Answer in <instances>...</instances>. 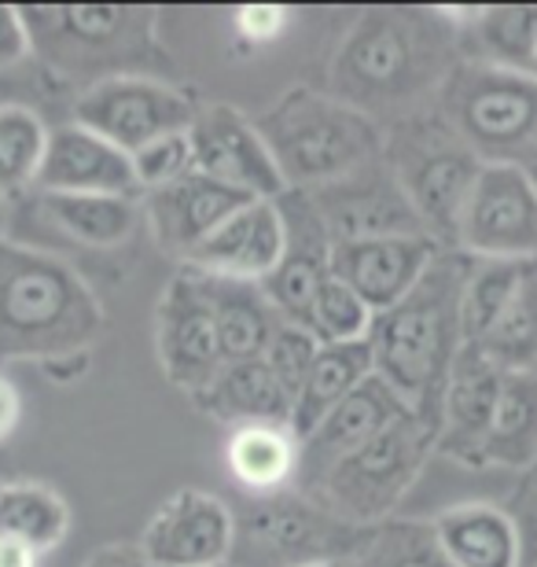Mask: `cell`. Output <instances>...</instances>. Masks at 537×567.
Segmentation results:
<instances>
[{"mask_svg":"<svg viewBox=\"0 0 537 567\" xmlns=\"http://www.w3.org/2000/svg\"><path fill=\"white\" fill-rule=\"evenodd\" d=\"M347 567H450L434 546L431 524L420 519H386L372 542Z\"/></svg>","mask_w":537,"mask_h":567,"instance_id":"35","label":"cell"},{"mask_svg":"<svg viewBox=\"0 0 537 567\" xmlns=\"http://www.w3.org/2000/svg\"><path fill=\"white\" fill-rule=\"evenodd\" d=\"M82 567H152V560L144 557L141 546H104L85 557Z\"/></svg>","mask_w":537,"mask_h":567,"instance_id":"41","label":"cell"},{"mask_svg":"<svg viewBox=\"0 0 537 567\" xmlns=\"http://www.w3.org/2000/svg\"><path fill=\"white\" fill-rule=\"evenodd\" d=\"M537 262H500V258H475L472 274L464 280L461 295V328L464 343H478L489 328L497 324V317L508 310V302L516 299L519 284Z\"/></svg>","mask_w":537,"mask_h":567,"instance_id":"33","label":"cell"},{"mask_svg":"<svg viewBox=\"0 0 537 567\" xmlns=\"http://www.w3.org/2000/svg\"><path fill=\"white\" fill-rule=\"evenodd\" d=\"M192 405L225 427L247 424H283L291 427L295 402L272 380L266 361H225L214 372V380L199 394H192Z\"/></svg>","mask_w":537,"mask_h":567,"instance_id":"25","label":"cell"},{"mask_svg":"<svg viewBox=\"0 0 537 567\" xmlns=\"http://www.w3.org/2000/svg\"><path fill=\"white\" fill-rule=\"evenodd\" d=\"M523 169H527V174L534 177V185H537V155H534V158H530V163H527V166H523Z\"/></svg>","mask_w":537,"mask_h":567,"instance_id":"45","label":"cell"},{"mask_svg":"<svg viewBox=\"0 0 537 567\" xmlns=\"http://www.w3.org/2000/svg\"><path fill=\"white\" fill-rule=\"evenodd\" d=\"M442 251L431 236H375V240L331 244V277L358 291L375 313L391 310L416 288L434 255Z\"/></svg>","mask_w":537,"mask_h":567,"instance_id":"18","label":"cell"},{"mask_svg":"<svg viewBox=\"0 0 537 567\" xmlns=\"http://www.w3.org/2000/svg\"><path fill=\"white\" fill-rule=\"evenodd\" d=\"M196 174L217 181V185L244 192L250 199H280L283 185L277 163L269 155V144L261 141L255 118L228 104L203 107L188 130Z\"/></svg>","mask_w":537,"mask_h":567,"instance_id":"14","label":"cell"},{"mask_svg":"<svg viewBox=\"0 0 537 567\" xmlns=\"http://www.w3.org/2000/svg\"><path fill=\"white\" fill-rule=\"evenodd\" d=\"M133 163V177H136V188L144 192H155V188H166L174 181L196 174V155H192V137L188 130L185 133H169V137H158L152 144H144L141 152L130 155Z\"/></svg>","mask_w":537,"mask_h":567,"instance_id":"38","label":"cell"},{"mask_svg":"<svg viewBox=\"0 0 537 567\" xmlns=\"http://www.w3.org/2000/svg\"><path fill=\"white\" fill-rule=\"evenodd\" d=\"M372 377V354L369 343H324L317 354L306 388L295 399L291 431L295 439H306L310 431L335 410L342 399H350L364 380Z\"/></svg>","mask_w":537,"mask_h":567,"instance_id":"29","label":"cell"},{"mask_svg":"<svg viewBox=\"0 0 537 567\" xmlns=\"http://www.w3.org/2000/svg\"><path fill=\"white\" fill-rule=\"evenodd\" d=\"M456 251L537 262V185L523 166L486 163L456 225Z\"/></svg>","mask_w":537,"mask_h":567,"instance_id":"11","label":"cell"},{"mask_svg":"<svg viewBox=\"0 0 537 567\" xmlns=\"http://www.w3.org/2000/svg\"><path fill=\"white\" fill-rule=\"evenodd\" d=\"M472 255L442 247L427 274L391 310L375 313L369 332L372 377H380L416 416L438 427V405L456 354L464 350L461 295Z\"/></svg>","mask_w":537,"mask_h":567,"instance_id":"2","label":"cell"},{"mask_svg":"<svg viewBox=\"0 0 537 567\" xmlns=\"http://www.w3.org/2000/svg\"><path fill=\"white\" fill-rule=\"evenodd\" d=\"M199 284L210 302L217 339H221V358L225 361H255L266 354L269 339L283 317L272 310V302H269V295L261 291V284L203 277V274H199Z\"/></svg>","mask_w":537,"mask_h":567,"instance_id":"26","label":"cell"},{"mask_svg":"<svg viewBox=\"0 0 537 567\" xmlns=\"http://www.w3.org/2000/svg\"><path fill=\"white\" fill-rule=\"evenodd\" d=\"M500 380H505V372H500L478 347L464 343L442 391L434 450L445 453L450 461L483 468V446H486L489 424H494Z\"/></svg>","mask_w":537,"mask_h":567,"instance_id":"19","label":"cell"},{"mask_svg":"<svg viewBox=\"0 0 537 567\" xmlns=\"http://www.w3.org/2000/svg\"><path fill=\"white\" fill-rule=\"evenodd\" d=\"M104 332V306L71 262L0 240V365L85 354Z\"/></svg>","mask_w":537,"mask_h":567,"instance_id":"3","label":"cell"},{"mask_svg":"<svg viewBox=\"0 0 537 567\" xmlns=\"http://www.w3.org/2000/svg\"><path fill=\"white\" fill-rule=\"evenodd\" d=\"M244 203H250V196H244V192L217 185V181L203 174H188L166 188L144 192L141 210H144L147 229L155 236V244L185 262L217 225H221L228 214H236Z\"/></svg>","mask_w":537,"mask_h":567,"instance_id":"22","label":"cell"},{"mask_svg":"<svg viewBox=\"0 0 537 567\" xmlns=\"http://www.w3.org/2000/svg\"><path fill=\"white\" fill-rule=\"evenodd\" d=\"M49 133L52 126L30 104H19V100L0 104V203L38 188Z\"/></svg>","mask_w":537,"mask_h":567,"instance_id":"32","label":"cell"},{"mask_svg":"<svg viewBox=\"0 0 537 567\" xmlns=\"http://www.w3.org/2000/svg\"><path fill=\"white\" fill-rule=\"evenodd\" d=\"M225 464L236 486L250 497L291 491L299 480V439L283 424L233 427L225 442Z\"/></svg>","mask_w":537,"mask_h":567,"instance_id":"27","label":"cell"},{"mask_svg":"<svg viewBox=\"0 0 537 567\" xmlns=\"http://www.w3.org/2000/svg\"><path fill=\"white\" fill-rule=\"evenodd\" d=\"M537 461V372H505L483 446V468L523 472Z\"/></svg>","mask_w":537,"mask_h":567,"instance_id":"30","label":"cell"},{"mask_svg":"<svg viewBox=\"0 0 537 567\" xmlns=\"http://www.w3.org/2000/svg\"><path fill=\"white\" fill-rule=\"evenodd\" d=\"M434 546L450 567H519V519L494 502L453 505L431 519Z\"/></svg>","mask_w":537,"mask_h":567,"instance_id":"23","label":"cell"},{"mask_svg":"<svg viewBox=\"0 0 537 567\" xmlns=\"http://www.w3.org/2000/svg\"><path fill=\"white\" fill-rule=\"evenodd\" d=\"M152 567H228L236 553V513L207 491H177L141 530Z\"/></svg>","mask_w":537,"mask_h":567,"instance_id":"13","label":"cell"},{"mask_svg":"<svg viewBox=\"0 0 537 567\" xmlns=\"http://www.w3.org/2000/svg\"><path fill=\"white\" fill-rule=\"evenodd\" d=\"M321 214L331 244L375 240V236H427L416 207L409 203L402 181L386 158L361 166L358 174L306 192Z\"/></svg>","mask_w":537,"mask_h":567,"instance_id":"12","label":"cell"},{"mask_svg":"<svg viewBox=\"0 0 537 567\" xmlns=\"http://www.w3.org/2000/svg\"><path fill=\"white\" fill-rule=\"evenodd\" d=\"M372 535L375 530L347 524L299 491L250 497V505L236 516L233 567L350 564Z\"/></svg>","mask_w":537,"mask_h":567,"instance_id":"8","label":"cell"},{"mask_svg":"<svg viewBox=\"0 0 537 567\" xmlns=\"http://www.w3.org/2000/svg\"><path fill=\"white\" fill-rule=\"evenodd\" d=\"M375 310L361 299L358 291H350L347 284L328 277V284L317 295L306 328L321 339V343H364L372 332Z\"/></svg>","mask_w":537,"mask_h":567,"instance_id":"36","label":"cell"},{"mask_svg":"<svg viewBox=\"0 0 537 567\" xmlns=\"http://www.w3.org/2000/svg\"><path fill=\"white\" fill-rule=\"evenodd\" d=\"M461 66L445 8H364L328 63V93L386 130L438 104Z\"/></svg>","mask_w":537,"mask_h":567,"instance_id":"1","label":"cell"},{"mask_svg":"<svg viewBox=\"0 0 537 567\" xmlns=\"http://www.w3.org/2000/svg\"><path fill=\"white\" fill-rule=\"evenodd\" d=\"M71 530V505L49 483H0V538L30 549L33 557L60 549Z\"/></svg>","mask_w":537,"mask_h":567,"instance_id":"28","label":"cell"},{"mask_svg":"<svg viewBox=\"0 0 537 567\" xmlns=\"http://www.w3.org/2000/svg\"><path fill=\"white\" fill-rule=\"evenodd\" d=\"M155 347L166 380L177 391H185L188 399L207 388L214 372L225 365L210 302L203 295L199 274H192V269L169 280L163 299H158Z\"/></svg>","mask_w":537,"mask_h":567,"instance_id":"15","label":"cell"},{"mask_svg":"<svg viewBox=\"0 0 537 567\" xmlns=\"http://www.w3.org/2000/svg\"><path fill=\"white\" fill-rule=\"evenodd\" d=\"M0 240H8V203H0Z\"/></svg>","mask_w":537,"mask_h":567,"instance_id":"44","label":"cell"},{"mask_svg":"<svg viewBox=\"0 0 537 567\" xmlns=\"http://www.w3.org/2000/svg\"><path fill=\"white\" fill-rule=\"evenodd\" d=\"M30 55H33V44H30V27H27L22 8L0 4V74L19 71Z\"/></svg>","mask_w":537,"mask_h":567,"instance_id":"39","label":"cell"},{"mask_svg":"<svg viewBox=\"0 0 537 567\" xmlns=\"http://www.w3.org/2000/svg\"><path fill=\"white\" fill-rule=\"evenodd\" d=\"M434 107L483 163L527 166L537 155V82L530 74L461 60Z\"/></svg>","mask_w":537,"mask_h":567,"instance_id":"9","label":"cell"},{"mask_svg":"<svg viewBox=\"0 0 537 567\" xmlns=\"http://www.w3.org/2000/svg\"><path fill=\"white\" fill-rule=\"evenodd\" d=\"M277 207L283 218V255L277 269L261 280V291L283 321L306 324L317 295L331 277V236L306 192L288 188Z\"/></svg>","mask_w":537,"mask_h":567,"instance_id":"16","label":"cell"},{"mask_svg":"<svg viewBox=\"0 0 537 567\" xmlns=\"http://www.w3.org/2000/svg\"><path fill=\"white\" fill-rule=\"evenodd\" d=\"M434 435H438V427L405 410L369 446L342 457L306 497L321 502L328 513H335L353 527H383L416 486L420 472L434 453Z\"/></svg>","mask_w":537,"mask_h":567,"instance_id":"7","label":"cell"},{"mask_svg":"<svg viewBox=\"0 0 537 567\" xmlns=\"http://www.w3.org/2000/svg\"><path fill=\"white\" fill-rule=\"evenodd\" d=\"M530 78H534V82H537V55H534V66H530Z\"/></svg>","mask_w":537,"mask_h":567,"instance_id":"46","label":"cell"},{"mask_svg":"<svg viewBox=\"0 0 537 567\" xmlns=\"http://www.w3.org/2000/svg\"><path fill=\"white\" fill-rule=\"evenodd\" d=\"M283 255V218L277 199H250L192 251L185 269L203 277L261 284Z\"/></svg>","mask_w":537,"mask_h":567,"instance_id":"20","label":"cell"},{"mask_svg":"<svg viewBox=\"0 0 537 567\" xmlns=\"http://www.w3.org/2000/svg\"><path fill=\"white\" fill-rule=\"evenodd\" d=\"M321 339H317L306 324H291V321H280L277 332H272L266 354V369L272 372V380L280 383L283 394L295 402L299 399V391L306 388V377H310L317 354H321Z\"/></svg>","mask_w":537,"mask_h":567,"instance_id":"37","label":"cell"},{"mask_svg":"<svg viewBox=\"0 0 537 567\" xmlns=\"http://www.w3.org/2000/svg\"><path fill=\"white\" fill-rule=\"evenodd\" d=\"M409 405L386 388L380 377H369L350 399H342L310 435L299 439V494H313V486L335 468L342 457L358 453L361 446L391 427Z\"/></svg>","mask_w":537,"mask_h":567,"instance_id":"17","label":"cell"},{"mask_svg":"<svg viewBox=\"0 0 537 567\" xmlns=\"http://www.w3.org/2000/svg\"><path fill=\"white\" fill-rule=\"evenodd\" d=\"M255 126L269 144L283 185L295 192H313L358 174L361 166L380 163L386 152V130L380 122L342 104L328 89H288L277 104L255 115Z\"/></svg>","mask_w":537,"mask_h":567,"instance_id":"4","label":"cell"},{"mask_svg":"<svg viewBox=\"0 0 537 567\" xmlns=\"http://www.w3.org/2000/svg\"><path fill=\"white\" fill-rule=\"evenodd\" d=\"M236 27L247 41H272L288 27V11L283 8H244L236 16Z\"/></svg>","mask_w":537,"mask_h":567,"instance_id":"40","label":"cell"},{"mask_svg":"<svg viewBox=\"0 0 537 567\" xmlns=\"http://www.w3.org/2000/svg\"><path fill=\"white\" fill-rule=\"evenodd\" d=\"M519 535H523V557H519V567H537V527H534V535H527V530L519 527Z\"/></svg>","mask_w":537,"mask_h":567,"instance_id":"43","label":"cell"},{"mask_svg":"<svg viewBox=\"0 0 537 567\" xmlns=\"http://www.w3.org/2000/svg\"><path fill=\"white\" fill-rule=\"evenodd\" d=\"M199 107L188 93L147 74H118L107 82L85 85L71 107V122L118 152L133 155L169 133H185L196 122Z\"/></svg>","mask_w":537,"mask_h":567,"instance_id":"10","label":"cell"},{"mask_svg":"<svg viewBox=\"0 0 537 567\" xmlns=\"http://www.w3.org/2000/svg\"><path fill=\"white\" fill-rule=\"evenodd\" d=\"M483 354L500 372H534L537 369V266L519 284L516 299L497 317V324L478 339Z\"/></svg>","mask_w":537,"mask_h":567,"instance_id":"34","label":"cell"},{"mask_svg":"<svg viewBox=\"0 0 537 567\" xmlns=\"http://www.w3.org/2000/svg\"><path fill=\"white\" fill-rule=\"evenodd\" d=\"M33 55L66 78H93L89 85L130 74L125 66L152 55L155 11L122 4L22 8Z\"/></svg>","mask_w":537,"mask_h":567,"instance_id":"6","label":"cell"},{"mask_svg":"<svg viewBox=\"0 0 537 567\" xmlns=\"http://www.w3.org/2000/svg\"><path fill=\"white\" fill-rule=\"evenodd\" d=\"M383 158L402 181L431 240L456 247V225H461L478 169L486 166L483 158L461 141V133L442 118L438 107L391 122Z\"/></svg>","mask_w":537,"mask_h":567,"instance_id":"5","label":"cell"},{"mask_svg":"<svg viewBox=\"0 0 537 567\" xmlns=\"http://www.w3.org/2000/svg\"><path fill=\"white\" fill-rule=\"evenodd\" d=\"M313 567H347V564H313Z\"/></svg>","mask_w":537,"mask_h":567,"instance_id":"47","label":"cell"},{"mask_svg":"<svg viewBox=\"0 0 537 567\" xmlns=\"http://www.w3.org/2000/svg\"><path fill=\"white\" fill-rule=\"evenodd\" d=\"M464 63L530 74L537 55V8H445Z\"/></svg>","mask_w":537,"mask_h":567,"instance_id":"24","label":"cell"},{"mask_svg":"<svg viewBox=\"0 0 537 567\" xmlns=\"http://www.w3.org/2000/svg\"><path fill=\"white\" fill-rule=\"evenodd\" d=\"M22 421V394L11 380L0 377V442L11 439V431Z\"/></svg>","mask_w":537,"mask_h":567,"instance_id":"42","label":"cell"},{"mask_svg":"<svg viewBox=\"0 0 537 567\" xmlns=\"http://www.w3.org/2000/svg\"><path fill=\"white\" fill-rule=\"evenodd\" d=\"M52 225L74 244L111 251L133 240L144 210L133 196H41Z\"/></svg>","mask_w":537,"mask_h":567,"instance_id":"31","label":"cell"},{"mask_svg":"<svg viewBox=\"0 0 537 567\" xmlns=\"http://www.w3.org/2000/svg\"><path fill=\"white\" fill-rule=\"evenodd\" d=\"M0 104H8V100H4V96H0Z\"/></svg>","mask_w":537,"mask_h":567,"instance_id":"48","label":"cell"},{"mask_svg":"<svg viewBox=\"0 0 537 567\" xmlns=\"http://www.w3.org/2000/svg\"><path fill=\"white\" fill-rule=\"evenodd\" d=\"M41 196H133L141 199L136 188L130 155L118 152L104 137L89 133L74 122L55 126L49 133V152H44Z\"/></svg>","mask_w":537,"mask_h":567,"instance_id":"21","label":"cell"}]
</instances>
